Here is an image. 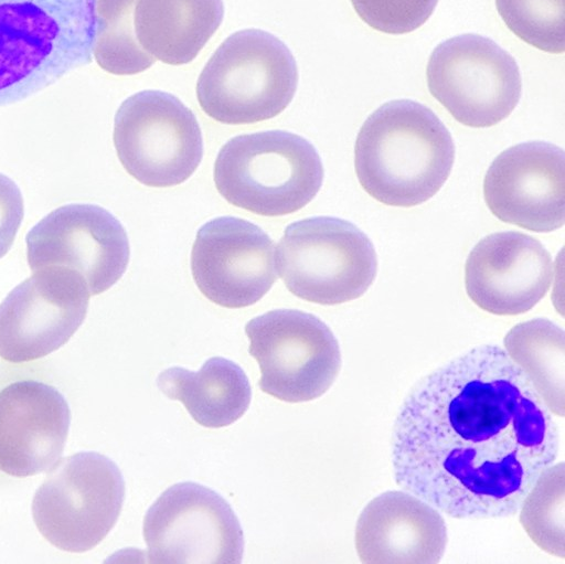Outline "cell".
Returning <instances> with one entry per match:
<instances>
[{
  "instance_id": "d6986e66",
  "label": "cell",
  "mask_w": 565,
  "mask_h": 564,
  "mask_svg": "<svg viewBox=\"0 0 565 564\" xmlns=\"http://www.w3.org/2000/svg\"><path fill=\"white\" fill-rule=\"evenodd\" d=\"M223 15V0H137L135 34L154 60L186 64L204 47Z\"/></svg>"
},
{
  "instance_id": "6da1fadb",
  "label": "cell",
  "mask_w": 565,
  "mask_h": 564,
  "mask_svg": "<svg viewBox=\"0 0 565 564\" xmlns=\"http://www.w3.org/2000/svg\"><path fill=\"white\" fill-rule=\"evenodd\" d=\"M557 451L550 409L507 352L490 344L419 380L392 435L397 485L457 519L514 515Z\"/></svg>"
},
{
  "instance_id": "30bf717a",
  "label": "cell",
  "mask_w": 565,
  "mask_h": 564,
  "mask_svg": "<svg viewBox=\"0 0 565 564\" xmlns=\"http://www.w3.org/2000/svg\"><path fill=\"white\" fill-rule=\"evenodd\" d=\"M426 78L429 93L460 124L488 128L518 105L522 79L515 58L493 40L466 33L431 52Z\"/></svg>"
},
{
  "instance_id": "ba28073f",
  "label": "cell",
  "mask_w": 565,
  "mask_h": 564,
  "mask_svg": "<svg viewBox=\"0 0 565 564\" xmlns=\"http://www.w3.org/2000/svg\"><path fill=\"white\" fill-rule=\"evenodd\" d=\"M113 139L125 170L153 188L186 181L203 157L195 115L161 91H142L124 100L115 115Z\"/></svg>"
},
{
  "instance_id": "ffe728a7",
  "label": "cell",
  "mask_w": 565,
  "mask_h": 564,
  "mask_svg": "<svg viewBox=\"0 0 565 564\" xmlns=\"http://www.w3.org/2000/svg\"><path fill=\"white\" fill-rule=\"evenodd\" d=\"M157 385L167 397L181 402L198 424L209 428L236 422L252 398L245 372L222 357L210 358L198 372L169 368L158 375Z\"/></svg>"
},
{
  "instance_id": "9c48e42d",
  "label": "cell",
  "mask_w": 565,
  "mask_h": 564,
  "mask_svg": "<svg viewBox=\"0 0 565 564\" xmlns=\"http://www.w3.org/2000/svg\"><path fill=\"white\" fill-rule=\"evenodd\" d=\"M249 354L262 373L258 385L273 397L300 403L320 397L341 368L338 340L318 317L276 309L245 326Z\"/></svg>"
},
{
  "instance_id": "cb8c5ba5",
  "label": "cell",
  "mask_w": 565,
  "mask_h": 564,
  "mask_svg": "<svg viewBox=\"0 0 565 564\" xmlns=\"http://www.w3.org/2000/svg\"><path fill=\"white\" fill-rule=\"evenodd\" d=\"M495 7L527 44L553 54L565 51V0H495Z\"/></svg>"
},
{
  "instance_id": "5b68a950",
  "label": "cell",
  "mask_w": 565,
  "mask_h": 564,
  "mask_svg": "<svg viewBox=\"0 0 565 564\" xmlns=\"http://www.w3.org/2000/svg\"><path fill=\"white\" fill-rule=\"evenodd\" d=\"M297 85L298 68L287 45L269 32L246 29L231 34L210 57L196 97L216 121L254 124L280 114Z\"/></svg>"
},
{
  "instance_id": "4fadbf2b",
  "label": "cell",
  "mask_w": 565,
  "mask_h": 564,
  "mask_svg": "<svg viewBox=\"0 0 565 564\" xmlns=\"http://www.w3.org/2000/svg\"><path fill=\"white\" fill-rule=\"evenodd\" d=\"M89 296L85 280L74 270L33 272L0 304V358L29 362L60 349L83 323Z\"/></svg>"
},
{
  "instance_id": "2e32d148",
  "label": "cell",
  "mask_w": 565,
  "mask_h": 564,
  "mask_svg": "<svg viewBox=\"0 0 565 564\" xmlns=\"http://www.w3.org/2000/svg\"><path fill=\"white\" fill-rule=\"evenodd\" d=\"M70 406L52 384L18 373L0 382V472L24 478L49 471L68 435Z\"/></svg>"
},
{
  "instance_id": "7c38bea8",
  "label": "cell",
  "mask_w": 565,
  "mask_h": 564,
  "mask_svg": "<svg viewBox=\"0 0 565 564\" xmlns=\"http://www.w3.org/2000/svg\"><path fill=\"white\" fill-rule=\"evenodd\" d=\"M26 256L33 272L62 267L78 273L90 295H99L124 275L129 241L121 223L95 204L57 207L26 235Z\"/></svg>"
},
{
  "instance_id": "603a6c76",
  "label": "cell",
  "mask_w": 565,
  "mask_h": 564,
  "mask_svg": "<svg viewBox=\"0 0 565 564\" xmlns=\"http://www.w3.org/2000/svg\"><path fill=\"white\" fill-rule=\"evenodd\" d=\"M565 470L559 462L546 468L521 504L520 522L530 539L543 551L565 557Z\"/></svg>"
},
{
  "instance_id": "e0dca14e",
  "label": "cell",
  "mask_w": 565,
  "mask_h": 564,
  "mask_svg": "<svg viewBox=\"0 0 565 564\" xmlns=\"http://www.w3.org/2000/svg\"><path fill=\"white\" fill-rule=\"evenodd\" d=\"M553 279L551 254L534 237L499 232L480 240L465 264L468 297L482 310L514 316L532 309Z\"/></svg>"
},
{
  "instance_id": "9a60e30c",
  "label": "cell",
  "mask_w": 565,
  "mask_h": 564,
  "mask_svg": "<svg viewBox=\"0 0 565 564\" xmlns=\"http://www.w3.org/2000/svg\"><path fill=\"white\" fill-rule=\"evenodd\" d=\"M483 196L502 222L546 233L565 222V157L546 141H526L502 151L483 180Z\"/></svg>"
},
{
  "instance_id": "ac0fdd59",
  "label": "cell",
  "mask_w": 565,
  "mask_h": 564,
  "mask_svg": "<svg viewBox=\"0 0 565 564\" xmlns=\"http://www.w3.org/2000/svg\"><path fill=\"white\" fill-rule=\"evenodd\" d=\"M447 544V529L437 509L403 491H386L362 510L355 547L366 564H435Z\"/></svg>"
},
{
  "instance_id": "3957f363",
  "label": "cell",
  "mask_w": 565,
  "mask_h": 564,
  "mask_svg": "<svg viewBox=\"0 0 565 564\" xmlns=\"http://www.w3.org/2000/svg\"><path fill=\"white\" fill-rule=\"evenodd\" d=\"M95 0H0V106L90 63Z\"/></svg>"
},
{
  "instance_id": "5bb4252c",
  "label": "cell",
  "mask_w": 565,
  "mask_h": 564,
  "mask_svg": "<svg viewBox=\"0 0 565 564\" xmlns=\"http://www.w3.org/2000/svg\"><path fill=\"white\" fill-rule=\"evenodd\" d=\"M191 272L212 302L225 308L252 306L276 280L274 242L247 220L215 217L196 233Z\"/></svg>"
},
{
  "instance_id": "7a4b0ae2",
  "label": "cell",
  "mask_w": 565,
  "mask_h": 564,
  "mask_svg": "<svg viewBox=\"0 0 565 564\" xmlns=\"http://www.w3.org/2000/svg\"><path fill=\"white\" fill-rule=\"evenodd\" d=\"M455 160L450 132L427 106L387 102L363 123L354 146L360 184L376 201L412 207L433 198Z\"/></svg>"
},
{
  "instance_id": "8fae6325",
  "label": "cell",
  "mask_w": 565,
  "mask_h": 564,
  "mask_svg": "<svg viewBox=\"0 0 565 564\" xmlns=\"http://www.w3.org/2000/svg\"><path fill=\"white\" fill-rule=\"evenodd\" d=\"M149 563L238 564L244 534L227 501L192 481L164 490L143 518Z\"/></svg>"
},
{
  "instance_id": "277c9868",
  "label": "cell",
  "mask_w": 565,
  "mask_h": 564,
  "mask_svg": "<svg viewBox=\"0 0 565 564\" xmlns=\"http://www.w3.org/2000/svg\"><path fill=\"white\" fill-rule=\"evenodd\" d=\"M213 178L228 203L258 215L281 216L316 196L323 167L303 137L268 130L230 139L216 156Z\"/></svg>"
},
{
  "instance_id": "d4e9b609",
  "label": "cell",
  "mask_w": 565,
  "mask_h": 564,
  "mask_svg": "<svg viewBox=\"0 0 565 564\" xmlns=\"http://www.w3.org/2000/svg\"><path fill=\"white\" fill-rule=\"evenodd\" d=\"M356 14L372 29L405 34L422 26L438 0H350Z\"/></svg>"
},
{
  "instance_id": "484cf974",
  "label": "cell",
  "mask_w": 565,
  "mask_h": 564,
  "mask_svg": "<svg viewBox=\"0 0 565 564\" xmlns=\"http://www.w3.org/2000/svg\"><path fill=\"white\" fill-rule=\"evenodd\" d=\"M23 214L20 189L9 177L0 173V258L11 248Z\"/></svg>"
},
{
  "instance_id": "8992f818",
  "label": "cell",
  "mask_w": 565,
  "mask_h": 564,
  "mask_svg": "<svg viewBox=\"0 0 565 564\" xmlns=\"http://www.w3.org/2000/svg\"><path fill=\"white\" fill-rule=\"evenodd\" d=\"M276 264L291 294L324 306L361 297L377 273L376 252L366 234L332 216L289 224L278 243Z\"/></svg>"
},
{
  "instance_id": "44dd1931",
  "label": "cell",
  "mask_w": 565,
  "mask_h": 564,
  "mask_svg": "<svg viewBox=\"0 0 565 564\" xmlns=\"http://www.w3.org/2000/svg\"><path fill=\"white\" fill-rule=\"evenodd\" d=\"M509 358L523 371L550 412L565 414V334L551 320L515 324L504 337Z\"/></svg>"
},
{
  "instance_id": "52a82bcc",
  "label": "cell",
  "mask_w": 565,
  "mask_h": 564,
  "mask_svg": "<svg viewBox=\"0 0 565 564\" xmlns=\"http://www.w3.org/2000/svg\"><path fill=\"white\" fill-rule=\"evenodd\" d=\"M32 500L40 533L74 553L99 544L113 529L125 500V481L108 457L83 451L57 461Z\"/></svg>"
},
{
  "instance_id": "7402d4cb",
  "label": "cell",
  "mask_w": 565,
  "mask_h": 564,
  "mask_svg": "<svg viewBox=\"0 0 565 564\" xmlns=\"http://www.w3.org/2000/svg\"><path fill=\"white\" fill-rule=\"evenodd\" d=\"M137 0H95L93 55L115 75H134L149 68L154 57L139 45L134 26Z\"/></svg>"
}]
</instances>
